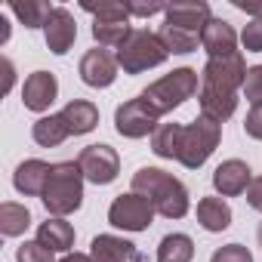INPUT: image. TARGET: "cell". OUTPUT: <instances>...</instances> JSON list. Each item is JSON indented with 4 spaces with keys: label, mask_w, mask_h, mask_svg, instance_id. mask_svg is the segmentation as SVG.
I'll use <instances>...</instances> for the list:
<instances>
[{
    "label": "cell",
    "mask_w": 262,
    "mask_h": 262,
    "mask_svg": "<svg viewBox=\"0 0 262 262\" xmlns=\"http://www.w3.org/2000/svg\"><path fill=\"white\" fill-rule=\"evenodd\" d=\"M129 191L148 198L151 207L158 210V216H164V219H182L191 210V194H188L185 182L161 167H139L133 173Z\"/></svg>",
    "instance_id": "1"
},
{
    "label": "cell",
    "mask_w": 262,
    "mask_h": 262,
    "mask_svg": "<svg viewBox=\"0 0 262 262\" xmlns=\"http://www.w3.org/2000/svg\"><path fill=\"white\" fill-rule=\"evenodd\" d=\"M83 170L77 161H59L53 164L50 170V179H47V188L40 194L43 207L50 216H59V219H68L71 213H77L83 207Z\"/></svg>",
    "instance_id": "2"
},
{
    "label": "cell",
    "mask_w": 262,
    "mask_h": 262,
    "mask_svg": "<svg viewBox=\"0 0 262 262\" xmlns=\"http://www.w3.org/2000/svg\"><path fill=\"white\" fill-rule=\"evenodd\" d=\"M201 93V74L194 71V68H173L170 74H164L161 80H155V83H148L142 93H139V99L158 114V117H164V114H170V111H176L179 105H185L191 96H198Z\"/></svg>",
    "instance_id": "3"
},
{
    "label": "cell",
    "mask_w": 262,
    "mask_h": 262,
    "mask_svg": "<svg viewBox=\"0 0 262 262\" xmlns=\"http://www.w3.org/2000/svg\"><path fill=\"white\" fill-rule=\"evenodd\" d=\"M114 56H117V65L123 68V74H142V71H151L170 59L158 31H148V28H133L129 37L117 47Z\"/></svg>",
    "instance_id": "4"
},
{
    "label": "cell",
    "mask_w": 262,
    "mask_h": 262,
    "mask_svg": "<svg viewBox=\"0 0 262 262\" xmlns=\"http://www.w3.org/2000/svg\"><path fill=\"white\" fill-rule=\"evenodd\" d=\"M80 10H86L93 16V40L102 47V50H117L129 31H133V25H129V10L123 0H102V4H90V0H83Z\"/></svg>",
    "instance_id": "5"
},
{
    "label": "cell",
    "mask_w": 262,
    "mask_h": 262,
    "mask_svg": "<svg viewBox=\"0 0 262 262\" xmlns=\"http://www.w3.org/2000/svg\"><path fill=\"white\" fill-rule=\"evenodd\" d=\"M222 139V123L198 114L191 123H182V139H179V164L185 170H201L210 155L219 148Z\"/></svg>",
    "instance_id": "6"
},
{
    "label": "cell",
    "mask_w": 262,
    "mask_h": 262,
    "mask_svg": "<svg viewBox=\"0 0 262 262\" xmlns=\"http://www.w3.org/2000/svg\"><path fill=\"white\" fill-rule=\"evenodd\" d=\"M158 210L151 207L148 198L136 194V191H126V194H117L108 207V222L120 231H129V234H139V231H148V225L155 222Z\"/></svg>",
    "instance_id": "7"
},
{
    "label": "cell",
    "mask_w": 262,
    "mask_h": 262,
    "mask_svg": "<svg viewBox=\"0 0 262 262\" xmlns=\"http://www.w3.org/2000/svg\"><path fill=\"white\" fill-rule=\"evenodd\" d=\"M247 71L250 68L241 53L222 56V59H207V65L201 68V86L216 90V93H237V90H244Z\"/></svg>",
    "instance_id": "8"
},
{
    "label": "cell",
    "mask_w": 262,
    "mask_h": 262,
    "mask_svg": "<svg viewBox=\"0 0 262 262\" xmlns=\"http://www.w3.org/2000/svg\"><path fill=\"white\" fill-rule=\"evenodd\" d=\"M161 117L136 96V99H126L123 105L114 108V129H117V136L123 139H145L151 136L155 129H158Z\"/></svg>",
    "instance_id": "9"
},
{
    "label": "cell",
    "mask_w": 262,
    "mask_h": 262,
    "mask_svg": "<svg viewBox=\"0 0 262 262\" xmlns=\"http://www.w3.org/2000/svg\"><path fill=\"white\" fill-rule=\"evenodd\" d=\"M77 164L83 170V179L93 182V185H111L120 176V155L111 145H105V142L86 145L77 155Z\"/></svg>",
    "instance_id": "10"
},
{
    "label": "cell",
    "mask_w": 262,
    "mask_h": 262,
    "mask_svg": "<svg viewBox=\"0 0 262 262\" xmlns=\"http://www.w3.org/2000/svg\"><path fill=\"white\" fill-rule=\"evenodd\" d=\"M77 71H80V80H83L86 86H93V90H108V86L117 80L120 65H117V56H111V53L102 50V47H93V50L83 53Z\"/></svg>",
    "instance_id": "11"
},
{
    "label": "cell",
    "mask_w": 262,
    "mask_h": 262,
    "mask_svg": "<svg viewBox=\"0 0 262 262\" xmlns=\"http://www.w3.org/2000/svg\"><path fill=\"white\" fill-rule=\"evenodd\" d=\"M56 96H59V80H56L53 71H31L22 83V105L34 114H40V117L50 111Z\"/></svg>",
    "instance_id": "12"
},
{
    "label": "cell",
    "mask_w": 262,
    "mask_h": 262,
    "mask_svg": "<svg viewBox=\"0 0 262 262\" xmlns=\"http://www.w3.org/2000/svg\"><path fill=\"white\" fill-rule=\"evenodd\" d=\"M253 182V170L241 158H228L213 170V188L219 198H241Z\"/></svg>",
    "instance_id": "13"
},
{
    "label": "cell",
    "mask_w": 262,
    "mask_h": 262,
    "mask_svg": "<svg viewBox=\"0 0 262 262\" xmlns=\"http://www.w3.org/2000/svg\"><path fill=\"white\" fill-rule=\"evenodd\" d=\"M210 19H213V10L207 0H176V4H167V13H164V25L185 28L194 34H201Z\"/></svg>",
    "instance_id": "14"
},
{
    "label": "cell",
    "mask_w": 262,
    "mask_h": 262,
    "mask_svg": "<svg viewBox=\"0 0 262 262\" xmlns=\"http://www.w3.org/2000/svg\"><path fill=\"white\" fill-rule=\"evenodd\" d=\"M43 37H47V50L53 56H65L71 53L74 40H77V22H74V13L65 10V7H56L47 28H43Z\"/></svg>",
    "instance_id": "15"
},
{
    "label": "cell",
    "mask_w": 262,
    "mask_h": 262,
    "mask_svg": "<svg viewBox=\"0 0 262 262\" xmlns=\"http://www.w3.org/2000/svg\"><path fill=\"white\" fill-rule=\"evenodd\" d=\"M90 256L93 262H148L145 256H139L133 241L120 234H96L90 244Z\"/></svg>",
    "instance_id": "16"
},
{
    "label": "cell",
    "mask_w": 262,
    "mask_h": 262,
    "mask_svg": "<svg viewBox=\"0 0 262 262\" xmlns=\"http://www.w3.org/2000/svg\"><path fill=\"white\" fill-rule=\"evenodd\" d=\"M237 31L225 22V19H210L207 22V28L201 31V47L207 50V56L210 59H222V56H234V53H241L237 50Z\"/></svg>",
    "instance_id": "17"
},
{
    "label": "cell",
    "mask_w": 262,
    "mask_h": 262,
    "mask_svg": "<svg viewBox=\"0 0 262 262\" xmlns=\"http://www.w3.org/2000/svg\"><path fill=\"white\" fill-rule=\"evenodd\" d=\"M50 170H53V164H47V161H40V158H28V161H22V164L16 167V173H13V188H16L19 194H25V198H40L43 188H47Z\"/></svg>",
    "instance_id": "18"
},
{
    "label": "cell",
    "mask_w": 262,
    "mask_h": 262,
    "mask_svg": "<svg viewBox=\"0 0 262 262\" xmlns=\"http://www.w3.org/2000/svg\"><path fill=\"white\" fill-rule=\"evenodd\" d=\"M194 216H198V225H201L204 231H210V234L225 231V228L231 225V219H234V213H231L228 201H225V198H219V194H213V198H201V201H198Z\"/></svg>",
    "instance_id": "19"
},
{
    "label": "cell",
    "mask_w": 262,
    "mask_h": 262,
    "mask_svg": "<svg viewBox=\"0 0 262 262\" xmlns=\"http://www.w3.org/2000/svg\"><path fill=\"white\" fill-rule=\"evenodd\" d=\"M59 114H62V120H65L71 136H86V133H93V129L99 126V108L90 99H71Z\"/></svg>",
    "instance_id": "20"
},
{
    "label": "cell",
    "mask_w": 262,
    "mask_h": 262,
    "mask_svg": "<svg viewBox=\"0 0 262 262\" xmlns=\"http://www.w3.org/2000/svg\"><path fill=\"white\" fill-rule=\"evenodd\" d=\"M50 253H71L74 247V225L68 219H59V216H47V222L37 225V237Z\"/></svg>",
    "instance_id": "21"
},
{
    "label": "cell",
    "mask_w": 262,
    "mask_h": 262,
    "mask_svg": "<svg viewBox=\"0 0 262 262\" xmlns=\"http://www.w3.org/2000/svg\"><path fill=\"white\" fill-rule=\"evenodd\" d=\"M68 126L62 120V114H43L31 123V139L40 145V148H59L65 139H68Z\"/></svg>",
    "instance_id": "22"
},
{
    "label": "cell",
    "mask_w": 262,
    "mask_h": 262,
    "mask_svg": "<svg viewBox=\"0 0 262 262\" xmlns=\"http://www.w3.org/2000/svg\"><path fill=\"white\" fill-rule=\"evenodd\" d=\"M198 102H201V114L216 120V123H225L237 111V93H216V90H204L201 86Z\"/></svg>",
    "instance_id": "23"
},
{
    "label": "cell",
    "mask_w": 262,
    "mask_h": 262,
    "mask_svg": "<svg viewBox=\"0 0 262 262\" xmlns=\"http://www.w3.org/2000/svg\"><path fill=\"white\" fill-rule=\"evenodd\" d=\"M28 228H31V210L25 204H16V201L0 204V234L4 237H19Z\"/></svg>",
    "instance_id": "24"
},
{
    "label": "cell",
    "mask_w": 262,
    "mask_h": 262,
    "mask_svg": "<svg viewBox=\"0 0 262 262\" xmlns=\"http://www.w3.org/2000/svg\"><path fill=\"white\" fill-rule=\"evenodd\" d=\"M158 262H191L194 259V241L182 231H173V234H164L161 244H158Z\"/></svg>",
    "instance_id": "25"
},
{
    "label": "cell",
    "mask_w": 262,
    "mask_h": 262,
    "mask_svg": "<svg viewBox=\"0 0 262 262\" xmlns=\"http://www.w3.org/2000/svg\"><path fill=\"white\" fill-rule=\"evenodd\" d=\"M53 4H47V0H16V4H10V13L19 19V25L25 28H47L50 16H53Z\"/></svg>",
    "instance_id": "26"
},
{
    "label": "cell",
    "mask_w": 262,
    "mask_h": 262,
    "mask_svg": "<svg viewBox=\"0 0 262 262\" xmlns=\"http://www.w3.org/2000/svg\"><path fill=\"white\" fill-rule=\"evenodd\" d=\"M179 139H182V123H158L151 133V151L161 161H179Z\"/></svg>",
    "instance_id": "27"
},
{
    "label": "cell",
    "mask_w": 262,
    "mask_h": 262,
    "mask_svg": "<svg viewBox=\"0 0 262 262\" xmlns=\"http://www.w3.org/2000/svg\"><path fill=\"white\" fill-rule=\"evenodd\" d=\"M158 37L164 40V47H167L170 56H188V53H194L201 47V34L185 31V28H173V25H161Z\"/></svg>",
    "instance_id": "28"
},
{
    "label": "cell",
    "mask_w": 262,
    "mask_h": 262,
    "mask_svg": "<svg viewBox=\"0 0 262 262\" xmlns=\"http://www.w3.org/2000/svg\"><path fill=\"white\" fill-rule=\"evenodd\" d=\"M53 256H56V253H50L40 241H25V244L16 250V262H56Z\"/></svg>",
    "instance_id": "29"
},
{
    "label": "cell",
    "mask_w": 262,
    "mask_h": 262,
    "mask_svg": "<svg viewBox=\"0 0 262 262\" xmlns=\"http://www.w3.org/2000/svg\"><path fill=\"white\" fill-rule=\"evenodd\" d=\"M210 262H253V253L244 244H225V247L213 250Z\"/></svg>",
    "instance_id": "30"
},
{
    "label": "cell",
    "mask_w": 262,
    "mask_h": 262,
    "mask_svg": "<svg viewBox=\"0 0 262 262\" xmlns=\"http://www.w3.org/2000/svg\"><path fill=\"white\" fill-rule=\"evenodd\" d=\"M244 99L250 105H262V65H253L244 80Z\"/></svg>",
    "instance_id": "31"
},
{
    "label": "cell",
    "mask_w": 262,
    "mask_h": 262,
    "mask_svg": "<svg viewBox=\"0 0 262 262\" xmlns=\"http://www.w3.org/2000/svg\"><path fill=\"white\" fill-rule=\"evenodd\" d=\"M126 10L133 19H151L158 13H167V4H161V0H148V4H142V0H126Z\"/></svg>",
    "instance_id": "32"
},
{
    "label": "cell",
    "mask_w": 262,
    "mask_h": 262,
    "mask_svg": "<svg viewBox=\"0 0 262 262\" xmlns=\"http://www.w3.org/2000/svg\"><path fill=\"white\" fill-rule=\"evenodd\" d=\"M241 43H244L247 53H262V22L250 19L241 31Z\"/></svg>",
    "instance_id": "33"
},
{
    "label": "cell",
    "mask_w": 262,
    "mask_h": 262,
    "mask_svg": "<svg viewBox=\"0 0 262 262\" xmlns=\"http://www.w3.org/2000/svg\"><path fill=\"white\" fill-rule=\"evenodd\" d=\"M244 133L256 142H262V105H250L247 120H244Z\"/></svg>",
    "instance_id": "34"
},
{
    "label": "cell",
    "mask_w": 262,
    "mask_h": 262,
    "mask_svg": "<svg viewBox=\"0 0 262 262\" xmlns=\"http://www.w3.org/2000/svg\"><path fill=\"white\" fill-rule=\"evenodd\" d=\"M247 207L262 213V176H253V182L247 188Z\"/></svg>",
    "instance_id": "35"
},
{
    "label": "cell",
    "mask_w": 262,
    "mask_h": 262,
    "mask_svg": "<svg viewBox=\"0 0 262 262\" xmlns=\"http://www.w3.org/2000/svg\"><path fill=\"white\" fill-rule=\"evenodd\" d=\"M231 7L241 10V13H247V16H253L256 22H262V4H250V0H231Z\"/></svg>",
    "instance_id": "36"
},
{
    "label": "cell",
    "mask_w": 262,
    "mask_h": 262,
    "mask_svg": "<svg viewBox=\"0 0 262 262\" xmlns=\"http://www.w3.org/2000/svg\"><path fill=\"white\" fill-rule=\"evenodd\" d=\"M0 65H4V93H10L13 90V83H16V65H13V59H0Z\"/></svg>",
    "instance_id": "37"
},
{
    "label": "cell",
    "mask_w": 262,
    "mask_h": 262,
    "mask_svg": "<svg viewBox=\"0 0 262 262\" xmlns=\"http://www.w3.org/2000/svg\"><path fill=\"white\" fill-rule=\"evenodd\" d=\"M59 262H93V256L90 253H65Z\"/></svg>",
    "instance_id": "38"
},
{
    "label": "cell",
    "mask_w": 262,
    "mask_h": 262,
    "mask_svg": "<svg viewBox=\"0 0 262 262\" xmlns=\"http://www.w3.org/2000/svg\"><path fill=\"white\" fill-rule=\"evenodd\" d=\"M256 241H259V247H262V222H259V228H256Z\"/></svg>",
    "instance_id": "39"
}]
</instances>
